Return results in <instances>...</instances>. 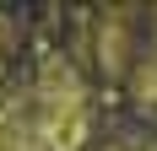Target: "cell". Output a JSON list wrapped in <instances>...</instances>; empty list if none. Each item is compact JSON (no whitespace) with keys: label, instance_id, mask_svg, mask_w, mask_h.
<instances>
[{"label":"cell","instance_id":"1","mask_svg":"<svg viewBox=\"0 0 157 151\" xmlns=\"http://www.w3.org/2000/svg\"><path fill=\"white\" fill-rule=\"evenodd\" d=\"M27 113L33 130L49 151H81L92 135V97H87V81L65 54H44L38 70H33L27 87Z\"/></svg>","mask_w":157,"mask_h":151},{"label":"cell","instance_id":"2","mask_svg":"<svg viewBox=\"0 0 157 151\" xmlns=\"http://www.w3.org/2000/svg\"><path fill=\"white\" fill-rule=\"evenodd\" d=\"M92 27H98V60H103V70L119 76L125 70V54H130V16L109 11V16H98Z\"/></svg>","mask_w":157,"mask_h":151},{"label":"cell","instance_id":"3","mask_svg":"<svg viewBox=\"0 0 157 151\" xmlns=\"http://www.w3.org/2000/svg\"><path fill=\"white\" fill-rule=\"evenodd\" d=\"M0 151H49L33 130L27 103H0Z\"/></svg>","mask_w":157,"mask_h":151},{"label":"cell","instance_id":"4","mask_svg":"<svg viewBox=\"0 0 157 151\" xmlns=\"http://www.w3.org/2000/svg\"><path fill=\"white\" fill-rule=\"evenodd\" d=\"M11 38H16V22L0 16V76H6V60H11Z\"/></svg>","mask_w":157,"mask_h":151}]
</instances>
